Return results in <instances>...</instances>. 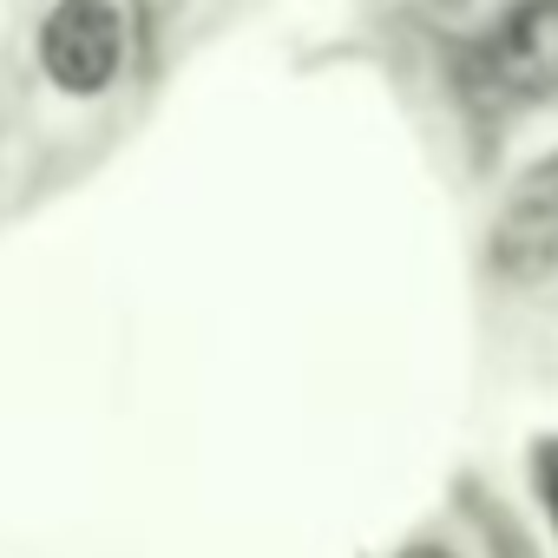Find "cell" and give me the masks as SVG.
Segmentation results:
<instances>
[{
    "instance_id": "cell-3",
    "label": "cell",
    "mask_w": 558,
    "mask_h": 558,
    "mask_svg": "<svg viewBox=\"0 0 558 558\" xmlns=\"http://www.w3.org/2000/svg\"><path fill=\"white\" fill-rule=\"evenodd\" d=\"M493 256L499 269L512 276H538L551 256H558V197H532V204H512L499 236H493Z\"/></svg>"
},
{
    "instance_id": "cell-4",
    "label": "cell",
    "mask_w": 558,
    "mask_h": 558,
    "mask_svg": "<svg viewBox=\"0 0 558 558\" xmlns=\"http://www.w3.org/2000/svg\"><path fill=\"white\" fill-rule=\"evenodd\" d=\"M538 486H545V499H551V512H558V440L538 453Z\"/></svg>"
},
{
    "instance_id": "cell-5",
    "label": "cell",
    "mask_w": 558,
    "mask_h": 558,
    "mask_svg": "<svg viewBox=\"0 0 558 558\" xmlns=\"http://www.w3.org/2000/svg\"><path fill=\"white\" fill-rule=\"evenodd\" d=\"M408 558H453V551H440V545H414Z\"/></svg>"
},
{
    "instance_id": "cell-1",
    "label": "cell",
    "mask_w": 558,
    "mask_h": 558,
    "mask_svg": "<svg viewBox=\"0 0 558 558\" xmlns=\"http://www.w3.org/2000/svg\"><path fill=\"white\" fill-rule=\"evenodd\" d=\"M34 53H40V73L53 93L99 99V93H112V80L125 66V14L112 0H53Z\"/></svg>"
},
{
    "instance_id": "cell-2",
    "label": "cell",
    "mask_w": 558,
    "mask_h": 558,
    "mask_svg": "<svg viewBox=\"0 0 558 558\" xmlns=\"http://www.w3.org/2000/svg\"><path fill=\"white\" fill-rule=\"evenodd\" d=\"M493 66L512 93L558 86V0H519L493 40Z\"/></svg>"
}]
</instances>
